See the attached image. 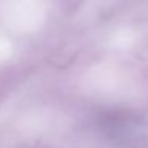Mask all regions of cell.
I'll use <instances>...</instances> for the list:
<instances>
[]
</instances>
